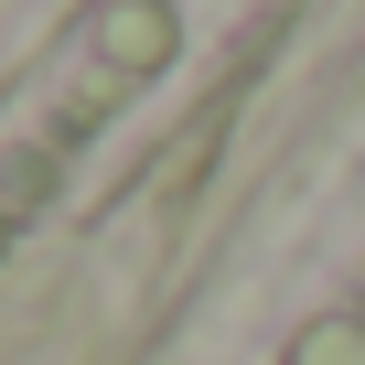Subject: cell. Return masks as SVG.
Masks as SVG:
<instances>
[{"label": "cell", "mask_w": 365, "mask_h": 365, "mask_svg": "<svg viewBox=\"0 0 365 365\" xmlns=\"http://www.w3.org/2000/svg\"><path fill=\"white\" fill-rule=\"evenodd\" d=\"M290 365H365V312H333V322H312Z\"/></svg>", "instance_id": "obj_2"}, {"label": "cell", "mask_w": 365, "mask_h": 365, "mask_svg": "<svg viewBox=\"0 0 365 365\" xmlns=\"http://www.w3.org/2000/svg\"><path fill=\"white\" fill-rule=\"evenodd\" d=\"M161 54H172V11L161 0H118L108 11V86L140 76V65H161Z\"/></svg>", "instance_id": "obj_1"}]
</instances>
